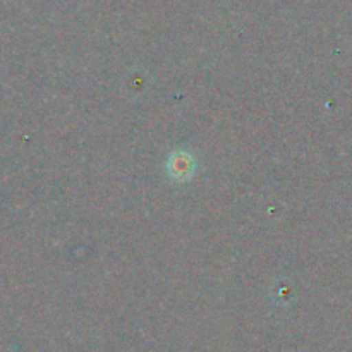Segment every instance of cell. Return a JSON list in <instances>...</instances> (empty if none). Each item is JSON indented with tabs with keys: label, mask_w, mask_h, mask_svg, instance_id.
I'll list each match as a JSON object with an SVG mask.
<instances>
[{
	"label": "cell",
	"mask_w": 352,
	"mask_h": 352,
	"mask_svg": "<svg viewBox=\"0 0 352 352\" xmlns=\"http://www.w3.org/2000/svg\"><path fill=\"white\" fill-rule=\"evenodd\" d=\"M198 158L192 151L182 150H172L167 155V160L164 164V170L167 174V177L170 179L174 184H186V182H191L192 179L198 174Z\"/></svg>",
	"instance_id": "1"
}]
</instances>
